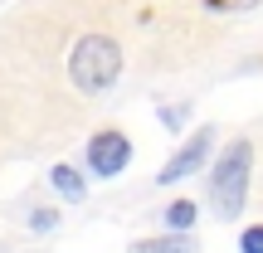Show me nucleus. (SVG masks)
Masks as SVG:
<instances>
[{"label":"nucleus","instance_id":"1","mask_svg":"<svg viewBox=\"0 0 263 253\" xmlns=\"http://www.w3.org/2000/svg\"><path fill=\"white\" fill-rule=\"evenodd\" d=\"M117 73H122V49L107 34H83L73 44V54H68V78H73L78 93H88V98L107 93V88L117 83Z\"/></svg>","mask_w":263,"mask_h":253},{"label":"nucleus","instance_id":"10","mask_svg":"<svg viewBox=\"0 0 263 253\" xmlns=\"http://www.w3.org/2000/svg\"><path fill=\"white\" fill-rule=\"evenodd\" d=\"M29 229H59V209H34L29 215Z\"/></svg>","mask_w":263,"mask_h":253},{"label":"nucleus","instance_id":"3","mask_svg":"<svg viewBox=\"0 0 263 253\" xmlns=\"http://www.w3.org/2000/svg\"><path fill=\"white\" fill-rule=\"evenodd\" d=\"M127 161H132V141L122 131H98L88 141V170L93 176H122Z\"/></svg>","mask_w":263,"mask_h":253},{"label":"nucleus","instance_id":"11","mask_svg":"<svg viewBox=\"0 0 263 253\" xmlns=\"http://www.w3.org/2000/svg\"><path fill=\"white\" fill-rule=\"evenodd\" d=\"M210 10H254L258 0H205Z\"/></svg>","mask_w":263,"mask_h":253},{"label":"nucleus","instance_id":"2","mask_svg":"<svg viewBox=\"0 0 263 253\" xmlns=\"http://www.w3.org/2000/svg\"><path fill=\"white\" fill-rule=\"evenodd\" d=\"M249 166H254V146H249L244 137L219 151L215 170H210V205H215L219 219H234L239 209H244V200H249Z\"/></svg>","mask_w":263,"mask_h":253},{"label":"nucleus","instance_id":"6","mask_svg":"<svg viewBox=\"0 0 263 253\" xmlns=\"http://www.w3.org/2000/svg\"><path fill=\"white\" fill-rule=\"evenodd\" d=\"M49 180H54V190H59V195H64V200H73V205H78V200L88 195L83 176H78L73 166H54V170H49Z\"/></svg>","mask_w":263,"mask_h":253},{"label":"nucleus","instance_id":"12","mask_svg":"<svg viewBox=\"0 0 263 253\" xmlns=\"http://www.w3.org/2000/svg\"><path fill=\"white\" fill-rule=\"evenodd\" d=\"M0 253H5V248H0Z\"/></svg>","mask_w":263,"mask_h":253},{"label":"nucleus","instance_id":"8","mask_svg":"<svg viewBox=\"0 0 263 253\" xmlns=\"http://www.w3.org/2000/svg\"><path fill=\"white\" fill-rule=\"evenodd\" d=\"M185 117H190V107H185V103L161 107V127H166V131H180V127H185Z\"/></svg>","mask_w":263,"mask_h":253},{"label":"nucleus","instance_id":"4","mask_svg":"<svg viewBox=\"0 0 263 253\" xmlns=\"http://www.w3.org/2000/svg\"><path fill=\"white\" fill-rule=\"evenodd\" d=\"M210 146H215V131H210V127H200L195 137H190L185 146H180L176 156H171L166 166H161V176H156V180H161V185H176V180H185V176H195V170L205 166V156H210Z\"/></svg>","mask_w":263,"mask_h":253},{"label":"nucleus","instance_id":"5","mask_svg":"<svg viewBox=\"0 0 263 253\" xmlns=\"http://www.w3.org/2000/svg\"><path fill=\"white\" fill-rule=\"evenodd\" d=\"M190 248H195L190 234H161V239H141V244H132V253H190Z\"/></svg>","mask_w":263,"mask_h":253},{"label":"nucleus","instance_id":"7","mask_svg":"<svg viewBox=\"0 0 263 253\" xmlns=\"http://www.w3.org/2000/svg\"><path fill=\"white\" fill-rule=\"evenodd\" d=\"M200 209L190 205V200H176V205H166V224L176 229V234H190V224H195Z\"/></svg>","mask_w":263,"mask_h":253},{"label":"nucleus","instance_id":"9","mask_svg":"<svg viewBox=\"0 0 263 253\" xmlns=\"http://www.w3.org/2000/svg\"><path fill=\"white\" fill-rule=\"evenodd\" d=\"M239 248H244V253H263V224L244 229V239H239Z\"/></svg>","mask_w":263,"mask_h":253}]
</instances>
